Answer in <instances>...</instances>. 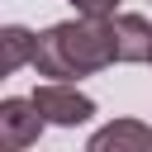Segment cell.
Returning <instances> with one entry per match:
<instances>
[{
    "instance_id": "cell-1",
    "label": "cell",
    "mask_w": 152,
    "mask_h": 152,
    "mask_svg": "<svg viewBox=\"0 0 152 152\" xmlns=\"http://www.w3.org/2000/svg\"><path fill=\"white\" fill-rule=\"evenodd\" d=\"M114 19H62L52 28L38 33V52H33V71L62 86H76L81 76H95L104 66H114Z\"/></svg>"
},
{
    "instance_id": "cell-2",
    "label": "cell",
    "mask_w": 152,
    "mask_h": 152,
    "mask_svg": "<svg viewBox=\"0 0 152 152\" xmlns=\"http://www.w3.org/2000/svg\"><path fill=\"white\" fill-rule=\"evenodd\" d=\"M43 114V124H57V128H76V124H90L95 119V100L76 86H62V81H43L33 95H28Z\"/></svg>"
},
{
    "instance_id": "cell-3",
    "label": "cell",
    "mask_w": 152,
    "mask_h": 152,
    "mask_svg": "<svg viewBox=\"0 0 152 152\" xmlns=\"http://www.w3.org/2000/svg\"><path fill=\"white\" fill-rule=\"evenodd\" d=\"M43 128H48V124H43V114H38L33 100H24V95L0 100V147H5V152H28Z\"/></svg>"
},
{
    "instance_id": "cell-4",
    "label": "cell",
    "mask_w": 152,
    "mask_h": 152,
    "mask_svg": "<svg viewBox=\"0 0 152 152\" xmlns=\"http://www.w3.org/2000/svg\"><path fill=\"white\" fill-rule=\"evenodd\" d=\"M86 152H152V128L142 119H109L90 133Z\"/></svg>"
},
{
    "instance_id": "cell-5",
    "label": "cell",
    "mask_w": 152,
    "mask_h": 152,
    "mask_svg": "<svg viewBox=\"0 0 152 152\" xmlns=\"http://www.w3.org/2000/svg\"><path fill=\"white\" fill-rule=\"evenodd\" d=\"M114 52L124 66H142L152 62V19L142 14H114Z\"/></svg>"
},
{
    "instance_id": "cell-6",
    "label": "cell",
    "mask_w": 152,
    "mask_h": 152,
    "mask_svg": "<svg viewBox=\"0 0 152 152\" xmlns=\"http://www.w3.org/2000/svg\"><path fill=\"white\" fill-rule=\"evenodd\" d=\"M33 52H38V33L24 28V24H5L0 28V71L14 76L19 66H33Z\"/></svg>"
},
{
    "instance_id": "cell-7",
    "label": "cell",
    "mask_w": 152,
    "mask_h": 152,
    "mask_svg": "<svg viewBox=\"0 0 152 152\" xmlns=\"http://www.w3.org/2000/svg\"><path fill=\"white\" fill-rule=\"evenodd\" d=\"M71 10L81 19H114L119 14V0H71Z\"/></svg>"
}]
</instances>
